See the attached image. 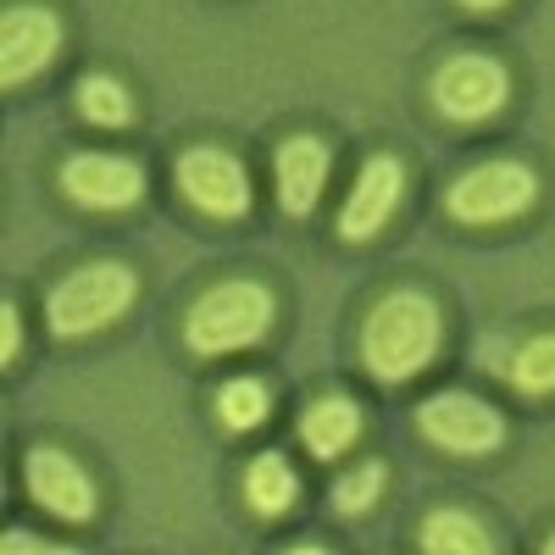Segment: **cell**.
Masks as SVG:
<instances>
[{
    "instance_id": "9a60e30c",
    "label": "cell",
    "mask_w": 555,
    "mask_h": 555,
    "mask_svg": "<svg viewBox=\"0 0 555 555\" xmlns=\"http://www.w3.org/2000/svg\"><path fill=\"white\" fill-rule=\"evenodd\" d=\"M416 539H423V550H434V555H483V550H494V533L473 512H461V505L434 512L423 528H416Z\"/></svg>"
},
{
    "instance_id": "5bb4252c",
    "label": "cell",
    "mask_w": 555,
    "mask_h": 555,
    "mask_svg": "<svg viewBox=\"0 0 555 555\" xmlns=\"http://www.w3.org/2000/svg\"><path fill=\"white\" fill-rule=\"evenodd\" d=\"M483 361H500L505 378H512V389L528 395V400L555 395V334H533L512 356H505V350H483Z\"/></svg>"
},
{
    "instance_id": "2e32d148",
    "label": "cell",
    "mask_w": 555,
    "mask_h": 555,
    "mask_svg": "<svg viewBox=\"0 0 555 555\" xmlns=\"http://www.w3.org/2000/svg\"><path fill=\"white\" fill-rule=\"evenodd\" d=\"M300 494V478L284 455H256L250 473H245V500L256 505L261 517H284Z\"/></svg>"
},
{
    "instance_id": "603a6c76",
    "label": "cell",
    "mask_w": 555,
    "mask_h": 555,
    "mask_svg": "<svg viewBox=\"0 0 555 555\" xmlns=\"http://www.w3.org/2000/svg\"><path fill=\"white\" fill-rule=\"evenodd\" d=\"M550 550H555V533H550Z\"/></svg>"
},
{
    "instance_id": "7a4b0ae2",
    "label": "cell",
    "mask_w": 555,
    "mask_h": 555,
    "mask_svg": "<svg viewBox=\"0 0 555 555\" xmlns=\"http://www.w3.org/2000/svg\"><path fill=\"white\" fill-rule=\"evenodd\" d=\"M272 317H278L272 289L256 284V278H234V284H217L190 306L183 339H190L195 356H234V350H250L267 339Z\"/></svg>"
},
{
    "instance_id": "7402d4cb",
    "label": "cell",
    "mask_w": 555,
    "mask_h": 555,
    "mask_svg": "<svg viewBox=\"0 0 555 555\" xmlns=\"http://www.w3.org/2000/svg\"><path fill=\"white\" fill-rule=\"evenodd\" d=\"M467 12H500V7H512V0H461Z\"/></svg>"
},
{
    "instance_id": "52a82bcc",
    "label": "cell",
    "mask_w": 555,
    "mask_h": 555,
    "mask_svg": "<svg viewBox=\"0 0 555 555\" xmlns=\"http://www.w3.org/2000/svg\"><path fill=\"white\" fill-rule=\"evenodd\" d=\"M178 190L201 217H217V222H234L250 211V172L234 151H217V145H195L178 156Z\"/></svg>"
},
{
    "instance_id": "9c48e42d",
    "label": "cell",
    "mask_w": 555,
    "mask_h": 555,
    "mask_svg": "<svg viewBox=\"0 0 555 555\" xmlns=\"http://www.w3.org/2000/svg\"><path fill=\"white\" fill-rule=\"evenodd\" d=\"M62 190L89 211H128L145 201V172L117 151H83L62 167Z\"/></svg>"
},
{
    "instance_id": "6da1fadb",
    "label": "cell",
    "mask_w": 555,
    "mask_h": 555,
    "mask_svg": "<svg viewBox=\"0 0 555 555\" xmlns=\"http://www.w3.org/2000/svg\"><path fill=\"white\" fill-rule=\"evenodd\" d=\"M439 339H444L439 306L416 289H395L361 322V361L378 384H405V378L423 373V366H434Z\"/></svg>"
},
{
    "instance_id": "3957f363",
    "label": "cell",
    "mask_w": 555,
    "mask_h": 555,
    "mask_svg": "<svg viewBox=\"0 0 555 555\" xmlns=\"http://www.w3.org/2000/svg\"><path fill=\"white\" fill-rule=\"evenodd\" d=\"M133 272L122 261H89L78 272H67L62 284L51 289V334L56 339H83V334H101L133 306Z\"/></svg>"
},
{
    "instance_id": "ac0fdd59",
    "label": "cell",
    "mask_w": 555,
    "mask_h": 555,
    "mask_svg": "<svg viewBox=\"0 0 555 555\" xmlns=\"http://www.w3.org/2000/svg\"><path fill=\"white\" fill-rule=\"evenodd\" d=\"M267 411H272V395H267L261 378H234V384H222V395H217V416H222L234 434L261 428Z\"/></svg>"
},
{
    "instance_id": "d6986e66",
    "label": "cell",
    "mask_w": 555,
    "mask_h": 555,
    "mask_svg": "<svg viewBox=\"0 0 555 555\" xmlns=\"http://www.w3.org/2000/svg\"><path fill=\"white\" fill-rule=\"evenodd\" d=\"M384 494V467L378 461H361V467H350L339 483H334V512L339 517H366Z\"/></svg>"
},
{
    "instance_id": "30bf717a",
    "label": "cell",
    "mask_w": 555,
    "mask_h": 555,
    "mask_svg": "<svg viewBox=\"0 0 555 555\" xmlns=\"http://www.w3.org/2000/svg\"><path fill=\"white\" fill-rule=\"evenodd\" d=\"M62 51V17L51 7H12L0 23V83L17 89L39 78Z\"/></svg>"
},
{
    "instance_id": "8fae6325",
    "label": "cell",
    "mask_w": 555,
    "mask_h": 555,
    "mask_svg": "<svg viewBox=\"0 0 555 555\" xmlns=\"http://www.w3.org/2000/svg\"><path fill=\"white\" fill-rule=\"evenodd\" d=\"M28 494L56 522H89L95 517V483L67 450H28Z\"/></svg>"
},
{
    "instance_id": "44dd1931",
    "label": "cell",
    "mask_w": 555,
    "mask_h": 555,
    "mask_svg": "<svg viewBox=\"0 0 555 555\" xmlns=\"http://www.w3.org/2000/svg\"><path fill=\"white\" fill-rule=\"evenodd\" d=\"M0 550H7V555H23V550H51V555H62L56 544H39L34 533H7V544H0Z\"/></svg>"
},
{
    "instance_id": "e0dca14e",
    "label": "cell",
    "mask_w": 555,
    "mask_h": 555,
    "mask_svg": "<svg viewBox=\"0 0 555 555\" xmlns=\"http://www.w3.org/2000/svg\"><path fill=\"white\" fill-rule=\"evenodd\" d=\"M78 117H89L95 128H128L133 122V101H128V89L117 78L95 73V78L78 83Z\"/></svg>"
},
{
    "instance_id": "ba28073f",
    "label": "cell",
    "mask_w": 555,
    "mask_h": 555,
    "mask_svg": "<svg viewBox=\"0 0 555 555\" xmlns=\"http://www.w3.org/2000/svg\"><path fill=\"white\" fill-rule=\"evenodd\" d=\"M400 201H405V167H400V156H389V151L366 156V167L350 183V201L339 211V240H350V245L378 240L389 228V217L400 211Z\"/></svg>"
},
{
    "instance_id": "7c38bea8",
    "label": "cell",
    "mask_w": 555,
    "mask_h": 555,
    "mask_svg": "<svg viewBox=\"0 0 555 555\" xmlns=\"http://www.w3.org/2000/svg\"><path fill=\"white\" fill-rule=\"evenodd\" d=\"M328 172H334V156L322 139H311V133L284 139L278 145V201H284V211L306 217L322 201V190H328Z\"/></svg>"
},
{
    "instance_id": "277c9868",
    "label": "cell",
    "mask_w": 555,
    "mask_h": 555,
    "mask_svg": "<svg viewBox=\"0 0 555 555\" xmlns=\"http://www.w3.org/2000/svg\"><path fill=\"white\" fill-rule=\"evenodd\" d=\"M539 201V172L528 162H483L467 167L450 183V217L467 228H494V222H517L528 206Z\"/></svg>"
},
{
    "instance_id": "8992f818",
    "label": "cell",
    "mask_w": 555,
    "mask_h": 555,
    "mask_svg": "<svg viewBox=\"0 0 555 555\" xmlns=\"http://www.w3.org/2000/svg\"><path fill=\"white\" fill-rule=\"evenodd\" d=\"M416 428H423L439 450H455V455H489V450L505 444V416L467 389L428 395L416 405Z\"/></svg>"
},
{
    "instance_id": "5b68a950",
    "label": "cell",
    "mask_w": 555,
    "mask_h": 555,
    "mask_svg": "<svg viewBox=\"0 0 555 555\" xmlns=\"http://www.w3.org/2000/svg\"><path fill=\"white\" fill-rule=\"evenodd\" d=\"M512 101V73L483 51H461L434 73V106L450 122H489Z\"/></svg>"
},
{
    "instance_id": "ffe728a7",
    "label": "cell",
    "mask_w": 555,
    "mask_h": 555,
    "mask_svg": "<svg viewBox=\"0 0 555 555\" xmlns=\"http://www.w3.org/2000/svg\"><path fill=\"white\" fill-rule=\"evenodd\" d=\"M0 328H7V345H0V361H17V339H23V328H17V306L7 300V311H0Z\"/></svg>"
},
{
    "instance_id": "4fadbf2b",
    "label": "cell",
    "mask_w": 555,
    "mask_h": 555,
    "mask_svg": "<svg viewBox=\"0 0 555 555\" xmlns=\"http://www.w3.org/2000/svg\"><path fill=\"white\" fill-rule=\"evenodd\" d=\"M356 439H361V405H356V400L322 395L317 405H306V416H300V444H306L311 455L334 461V455H345Z\"/></svg>"
}]
</instances>
